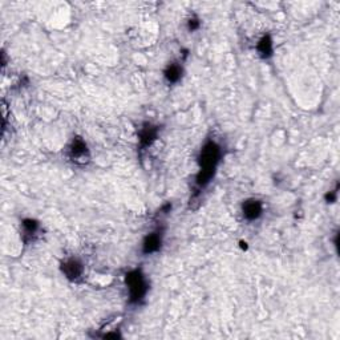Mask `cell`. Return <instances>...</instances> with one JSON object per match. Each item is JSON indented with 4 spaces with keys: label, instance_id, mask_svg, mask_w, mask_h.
Listing matches in <instances>:
<instances>
[{
    "label": "cell",
    "instance_id": "6da1fadb",
    "mask_svg": "<svg viewBox=\"0 0 340 340\" xmlns=\"http://www.w3.org/2000/svg\"><path fill=\"white\" fill-rule=\"evenodd\" d=\"M221 158V149L215 142H207L201 150L200 154V166L201 170L197 177V185L198 186H205L213 177L217 164Z\"/></svg>",
    "mask_w": 340,
    "mask_h": 340
},
{
    "label": "cell",
    "instance_id": "7a4b0ae2",
    "mask_svg": "<svg viewBox=\"0 0 340 340\" xmlns=\"http://www.w3.org/2000/svg\"><path fill=\"white\" fill-rule=\"evenodd\" d=\"M127 286L132 302L141 301L148 290V284L145 282L144 275L138 270L131 271L129 274H127Z\"/></svg>",
    "mask_w": 340,
    "mask_h": 340
},
{
    "label": "cell",
    "instance_id": "3957f363",
    "mask_svg": "<svg viewBox=\"0 0 340 340\" xmlns=\"http://www.w3.org/2000/svg\"><path fill=\"white\" fill-rule=\"evenodd\" d=\"M69 157L76 164H85L89 158V150L87 144L81 138H74L69 146Z\"/></svg>",
    "mask_w": 340,
    "mask_h": 340
},
{
    "label": "cell",
    "instance_id": "277c9868",
    "mask_svg": "<svg viewBox=\"0 0 340 340\" xmlns=\"http://www.w3.org/2000/svg\"><path fill=\"white\" fill-rule=\"evenodd\" d=\"M262 210H263L262 204L257 200L246 201V202L243 204V206H242L243 215L246 217V218L249 219V221H254V219L259 218L262 214Z\"/></svg>",
    "mask_w": 340,
    "mask_h": 340
},
{
    "label": "cell",
    "instance_id": "5b68a950",
    "mask_svg": "<svg viewBox=\"0 0 340 340\" xmlns=\"http://www.w3.org/2000/svg\"><path fill=\"white\" fill-rule=\"evenodd\" d=\"M63 272L66 274L68 279H77L83 274V265L77 259H68L63 265Z\"/></svg>",
    "mask_w": 340,
    "mask_h": 340
},
{
    "label": "cell",
    "instance_id": "8992f818",
    "mask_svg": "<svg viewBox=\"0 0 340 340\" xmlns=\"http://www.w3.org/2000/svg\"><path fill=\"white\" fill-rule=\"evenodd\" d=\"M162 243L161 236H158V233H153V234H149L146 237V239L144 242V246H142V250H144L145 254H152L156 253L157 250H160Z\"/></svg>",
    "mask_w": 340,
    "mask_h": 340
},
{
    "label": "cell",
    "instance_id": "52a82bcc",
    "mask_svg": "<svg viewBox=\"0 0 340 340\" xmlns=\"http://www.w3.org/2000/svg\"><path fill=\"white\" fill-rule=\"evenodd\" d=\"M156 137H157V129L150 127V125H146L140 133L141 144L144 145V146H148V145H150L153 141L156 140Z\"/></svg>",
    "mask_w": 340,
    "mask_h": 340
},
{
    "label": "cell",
    "instance_id": "ba28073f",
    "mask_svg": "<svg viewBox=\"0 0 340 340\" xmlns=\"http://www.w3.org/2000/svg\"><path fill=\"white\" fill-rule=\"evenodd\" d=\"M182 76V68L178 64H170L165 70V77L169 83H177Z\"/></svg>",
    "mask_w": 340,
    "mask_h": 340
},
{
    "label": "cell",
    "instance_id": "9c48e42d",
    "mask_svg": "<svg viewBox=\"0 0 340 340\" xmlns=\"http://www.w3.org/2000/svg\"><path fill=\"white\" fill-rule=\"evenodd\" d=\"M258 52L263 57H269L272 55V40L270 36H263L258 43Z\"/></svg>",
    "mask_w": 340,
    "mask_h": 340
},
{
    "label": "cell",
    "instance_id": "30bf717a",
    "mask_svg": "<svg viewBox=\"0 0 340 340\" xmlns=\"http://www.w3.org/2000/svg\"><path fill=\"white\" fill-rule=\"evenodd\" d=\"M39 229V223L36 221H32V219H26L23 222V230H24V236L32 237L35 236L36 231Z\"/></svg>",
    "mask_w": 340,
    "mask_h": 340
},
{
    "label": "cell",
    "instance_id": "8fae6325",
    "mask_svg": "<svg viewBox=\"0 0 340 340\" xmlns=\"http://www.w3.org/2000/svg\"><path fill=\"white\" fill-rule=\"evenodd\" d=\"M198 27H200V22H198V20H196V19H193V20H190V22H189V30L190 31L197 30Z\"/></svg>",
    "mask_w": 340,
    "mask_h": 340
}]
</instances>
